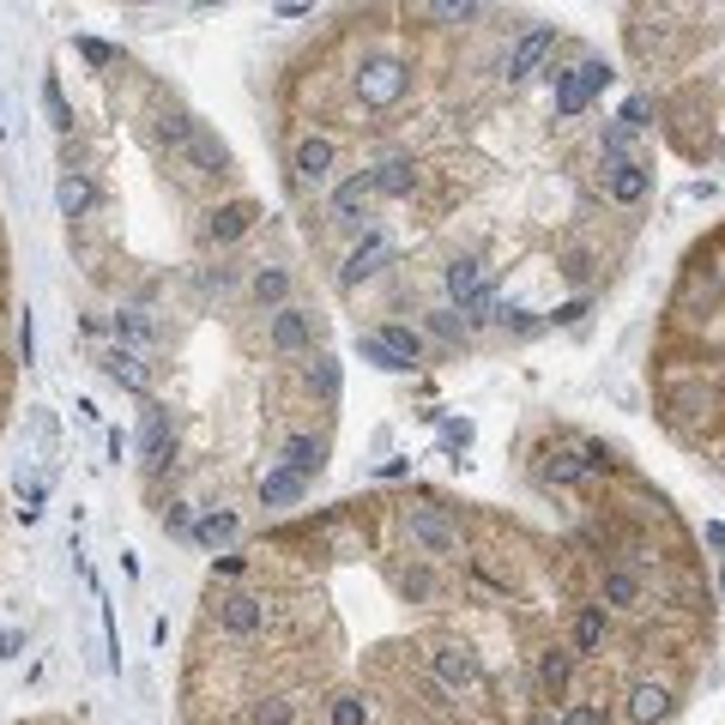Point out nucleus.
Here are the masks:
<instances>
[{"instance_id":"nucleus-1","label":"nucleus","mask_w":725,"mask_h":725,"mask_svg":"<svg viewBox=\"0 0 725 725\" xmlns=\"http://www.w3.org/2000/svg\"><path fill=\"white\" fill-rule=\"evenodd\" d=\"M405 91H412V67H405L400 54H369L358 67V98L369 109H393Z\"/></svg>"},{"instance_id":"nucleus-2","label":"nucleus","mask_w":725,"mask_h":725,"mask_svg":"<svg viewBox=\"0 0 725 725\" xmlns=\"http://www.w3.org/2000/svg\"><path fill=\"white\" fill-rule=\"evenodd\" d=\"M405 538H412L430 563L460 556V526H454V514H447V508H405Z\"/></svg>"},{"instance_id":"nucleus-3","label":"nucleus","mask_w":725,"mask_h":725,"mask_svg":"<svg viewBox=\"0 0 725 725\" xmlns=\"http://www.w3.org/2000/svg\"><path fill=\"white\" fill-rule=\"evenodd\" d=\"M551 79H556V115L568 121V115H581V109L611 85V67L598 61V54H586L581 67H568V73H551Z\"/></svg>"},{"instance_id":"nucleus-4","label":"nucleus","mask_w":725,"mask_h":725,"mask_svg":"<svg viewBox=\"0 0 725 725\" xmlns=\"http://www.w3.org/2000/svg\"><path fill=\"white\" fill-rule=\"evenodd\" d=\"M430 665H435V677H442V689H484V659L466 647V641H442V647L430 653Z\"/></svg>"},{"instance_id":"nucleus-5","label":"nucleus","mask_w":725,"mask_h":725,"mask_svg":"<svg viewBox=\"0 0 725 725\" xmlns=\"http://www.w3.org/2000/svg\"><path fill=\"white\" fill-rule=\"evenodd\" d=\"M672 714H677V689H672V683H659V677L628 683V702H623V719L628 725H659V719H672Z\"/></svg>"},{"instance_id":"nucleus-6","label":"nucleus","mask_w":725,"mask_h":725,"mask_svg":"<svg viewBox=\"0 0 725 725\" xmlns=\"http://www.w3.org/2000/svg\"><path fill=\"white\" fill-rule=\"evenodd\" d=\"M212 617L230 641H254L260 628H266V605H260L254 593H224V598H212Z\"/></svg>"},{"instance_id":"nucleus-7","label":"nucleus","mask_w":725,"mask_h":725,"mask_svg":"<svg viewBox=\"0 0 725 725\" xmlns=\"http://www.w3.org/2000/svg\"><path fill=\"white\" fill-rule=\"evenodd\" d=\"M647 188H653V170H647L641 158L611 163V170H605V194L617 200V207H641V200H647Z\"/></svg>"},{"instance_id":"nucleus-8","label":"nucleus","mask_w":725,"mask_h":725,"mask_svg":"<svg viewBox=\"0 0 725 725\" xmlns=\"http://www.w3.org/2000/svg\"><path fill=\"white\" fill-rule=\"evenodd\" d=\"M605 635H611V611L593 598V605L574 611V641H568V653H574V659H593V653L605 647Z\"/></svg>"},{"instance_id":"nucleus-9","label":"nucleus","mask_w":725,"mask_h":725,"mask_svg":"<svg viewBox=\"0 0 725 725\" xmlns=\"http://www.w3.org/2000/svg\"><path fill=\"white\" fill-rule=\"evenodd\" d=\"M551 49H556V24H532V31L508 49V79H532V73H538V61H544Z\"/></svg>"},{"instance_id":"nucleus-10","label":"nucleus","mask_w":725,"mask_h":725,"mask_svg":"<svg viewBox=\"0 0 725 725\" xmlns=\"http://www.w3.org/2000/svg\"><path fill=\"white\" fill-rule=\"evenodd\" d=\"M393 260V242H387V230H369V236L358 242V249H351V260H345V272H339V279L345 284H363L369 272H381Z\"/></svg>"},{"instance_id":"nucleus-11","label":"nucleus","mask_w":725,"mask_h":725,"mask_svg":"<svg viewBox=\"0 0 725 725\" xmlns=\"http://www.w3.org/2000/svg\"><path fill=\"white\" fill-rule=\"evenodd\" d=\"M574 665H581V659H574V653L563 647V641H551V647L538 653V689L551 695V702H563V695H568V683H574Z\"/></svg>"},{"instance_id":"nucleus-12","label":"nucleus","mask_w":725,"mask_h":725,"mask_svg":"<svg viewBox=\"0 0 725 725\" xmlns=\"http://www.w3.org/2000/svg\"><path fill=\"white\" fill-rule=\"evenodd\" d=\"M266 339H272V351H309L314 345V314L309 309H279Z\"/></svg>"},{"instance_id":"nucleus-13","label":"nucleus","mask_w":725,"mask_h":725,"mask_svg":"<svg viewBox=\"0 0 725 725\" xmlns=\"http://www.w3.org/2000/svg\"><path fill=\"white\" fill-rule=\"evenodd\" d=\"M291 170H296V182H326V170H333V140H321V133L296 140Z\"/></svg>"},{"instance_id":"nucleus-14","label":"nucleus","mask_w":725,"mask_h":725,"mask_svg":"<svg viewBox=\"0 0 725 725\" xmlns=\"http://www.w3.org/2000/svg\"><path fill=\"white\" fill-rule=\"evenodd\" d=\"M284 466H291L296 477H303V484H309V477H321V466H326V435H291V442H284Z\"/></svg>"},{"instance_id":"nucleus-15","label":"nucleus","mask_w":725,"mask_h":725,"mask_svg":"<svg viewBox=\"0 0 725 725\" xmlns=\"http://www.w3.org/2000/svg\"><path fill=\"white\" fill-rule=\"evenodd\" d=\"M254 218H260L254 200H230V207H218V212H212L207 236H212V242H236V236H249V230H254Z\"/></svg>"},{"instance_id":"nucleus-16","label":"nucleus","mask_w":725,"mask_h":725,"mask_svg":"<svg viewBox=\"0 0 725 725\" xmlns=\"http://www.w3.org/2000/svg\"><path fill=\"white\" fill-rule=\"evenodd\" d=\"M303 477H296L291 466H272L266 477H260V502H266V508H291V502H303Z\"/></svg>"},{"instance_id":"nucleus-17","label":"nucleus","mask_w":725,"mask_h":725,"mask_svg":"<svg viewBox=\"0 0 725 725\" xmlns=\"http://www.w3.org/2000/svg\"><path fill=\"white\" fill-rule=\"evenodd\" d=\"M369 188H375V194H387V200H405V194H412V188H417V170H412V163H381V170H369Z\"/></svg>"},{"instance_id":"nucleus-18","label":"nucleus","mask_w":725,"mask_h":725,"mask_svg":"<svg viewBox=\"0 0 725 725\" xmlns=\"http://www.w3.org/2000/svg\"><path fill=\"white\" fill-rule=\"evenodd\" d=\"M54 200H61V212H67V218H85L91 207H98V188H91L79 170H67V175H61V188H54Z\"/></svg>"},{"instance_id":"nucleus-19","label":"nucleus","mask_w":725,"mask_h":725,"mask_svg":"<svg viewBox=\"0 0 725 725\" xmlns=\"http://www.w3.org/2000/svg\"><path fill=\"white\" fill-rule=\"evenodd\" d=\"M369 200H375V188H369V170H363V175H351V182L333 194V218H339V224H358V212L369 207Z\"/></svg>"},{"instance_id":"nucleus-20","label":"nucleus","mask_w":725,"mask_h":725,"mask_svg":"<svg viewBox=\"0 0 725 725\" xmlns=\"http://www.w3.org/2000/svg\"><path fill=\"white\" fill-rule=\"evenodd\" d=\"M249 725H296V702H291V695H254Z\"/></svg>"},{"instance_id":"nucleus-21","label":"nucleus","mask_w":725,"mask_h":725,"mask_svg":"<svg viewBox=\"0 0 725 725\" xmlns=\"http://www.w3.org/2000/svg\"><path fill=\"white\" fill-rule=\"evenodd\" d=\"M163 454H170V412L152 405L145 412V466H163Z\"/></svg>"},{"instance_id":"nucleus-22","label":"nucleus","mask_w":725,"mask_h":725,"mask_svg":"<svg viewBox=\"0 0 725 725\" xmlns=\"http://www.w3.org/2000/svg\"><path fill=\"white\" fill-rule=\"evenodd\" d=\"M544 477H551V484H581L586 460L574 454V447H551V454H544Z\"/></svg>"},{"instance_id":"nucleus-23","label":"nucleus","mask_w":725,"mask_h":725,"mask_svg":"<svg viewBox=\"0 0 725 725\" xmlns=\"http://www.w3.org/2000/svg\"><path fill=\"white\" fill-rule=\"evenodd\" d=\"M326 725H369V702L358 689L333 695V702H326Z\"/></svg>"},{"instance_id":"nucleus-24","label":"nucleus","mask_w":725,"mask_h":725,"mask_svg":"<svg viewBox=\"0 0 725 725\" xmlns=\"http://www.w3.org/2000/svg\"><path fill=\"white\" fill-rule=\"evenodd\" d=\"M358 351H363V358L375 363V369H412V363H405V358H400V351H393L381 333H363V339H358Z\"/></svg>"},{"instance_id":"nucleus-25","label":"nucleus","mask_w":725,"mask_h":725,"mask_svg":"<svg viewBox=\"0 0 725 725\" xmlns=\"http://www.w3.org/2000/svg\"><path fill=\"white\" fill-rule=\"evenodd\" d=\"M103 369L121 381V387H145V369H140V358H133V351H109Z\"/></svg>"},{"instance_id":"nucleus-26","label":"nucleus","mask_w":725,"mask_h":725,"mask_svg":"<svg viewBox=\"0 0 725 725\" xmlns=\"http://www.w3.org/2000/svg\"><path fill=\"white\" fill-rule=\"evenodd\" d=\"M284 291H291L284 266H260V272H254V296H260V303H284Z\"/></svg>"},{"instance_id":"nucleus-27","label":"nucleus","mask_w":725,"mask_h":725,"mask_svg":"<svg viewBox=\"0 0 725 725\" xmlns=\"http://www.w3.org/2000/svg\"><path fill=\"white\" fill-rule=\"evenodd\" d=\"M309 387L321 393L326 405H333V400H339V363H333V358H314V375H309Z\"/></svg>"},{"instance_id":"nucleus-28","label":"nucleus","mask_w":725,"mask_h":725,"mask_svg":"<svg viewBox=\"0 0 725 725\" xmlns=\"http://www.w3.org/2000/svg\"><path fill=\"white\" fill-rule=\"evenodd\" d=\"M194 532H200V544H224V538H236V514H230V508L224 514H207Z\"/></svg>"},{"instance_id":"nucleus-29","label":"nucleus","mask_w":725,"mask_h":725,"mask_svg":"<svg viewBox=\"0 0 725 725\" xmlns=\"http://www.w3.org/2000/svg\"><path fill=\"white\" fill-rule=\"evenodd\" d=\"M43 98H49V115H54V128H73V109H67V98H61V85H43Z\"/></svg>"},{"instance_id":"nucleus-30","label":"nucleus","mask_w":725,"mask_h":725,"mask_svg":"<svg viewBox=\"0 0 725 725\" xmlns=\"http://www.w3.org/2000/svg\"><path fill=\"white\" fill-rule=\"evenodd\" d=\"M430 326H435V333H442V339H460V333H466V326H460L447 309H435V314H430Z\"/></svg>"},{"instance_id":"nucleus-31","label":"nucleus","mask_w":725,"mask_h":725,"mask_svg":"<svg viewBox=\"0 0 725 725\" xmlns=\"http://www.w3.org/2000/svg\"><path fill=\"white\" fill-rule=\"evenodd\" d=\"M79 54H85V61H98V67H109V61H115V49H109V43H91V37H85V43H79Z\"/></svg>"},{"instance_id":"nucleus-32","label":"nucleus","mask_w":725,"mask_h":725,"mask_svg":"<svg viewBox=\"0 0 725 725\" xmlns=\"http://www.w3.org/2000/svg\"><path fill=\"white\" fill-rule=\"evenodd\" d=\"M12 653H19V635H12V628H0V659H12Z\"/></svg>"}]
</instances>
